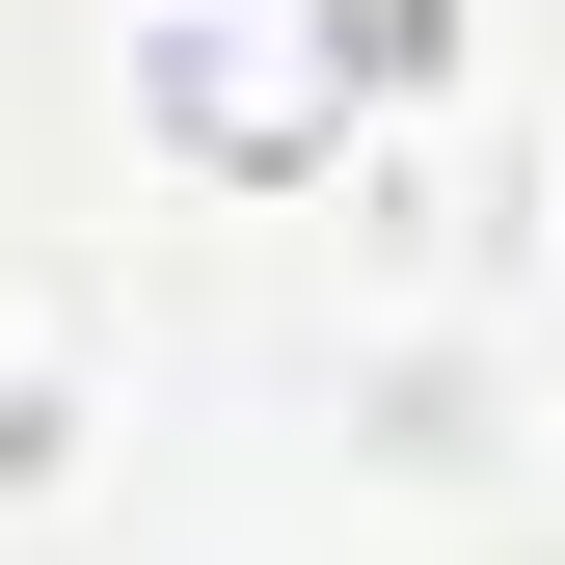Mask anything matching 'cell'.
<instances>
[{"label":"cell","instance_id":"cell-1","mask_svg":"<svg viewBox=\"0 0 565 565\" xmlns=\"http://www.w3.org/2000/svg\"><path fill=\"white\" fill-rule=\"evenodd\" d=\"M458 82V0H135V135L189 189H350V135Z\"/></svg>","mask_w":565,"mask_h":565},{"label":"cell","instance_id":"cell-3","mask_svg":"<svg viewBox=\"0 0 565 565\" xmlns=\"http://www.w3.org/2000/svg\"><path fill=\"white\" fill-rule=\"evenodd\" d=\"M512 216H539V243H512V297H539V323H565V162H539V189H512Z\"/></svg>","mask_w":565,"mask_h":565},{"label":"cell","instance_id":"cell-2","mask_svg":"<svg viewBox=\"0 0 565 565\" xmlns=\"http://www.w3.org/2000/svg\"><path fill=\"white\" fill-rule=\"evenodd\" d=\"M82 458H108V269L0 243V512H54Z\"/></svg>","mask_w":565,"mask_h":565}]
</instances>
